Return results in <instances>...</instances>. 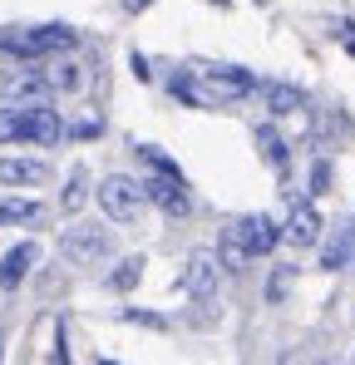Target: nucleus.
I'll return each instance as SVG.
<instances>
[{
	"instance_id": "f257e3e1",
	"label": "nucleus",
	"mask_w": 355,
	"mask_h": 365,
	"mask_svg": "<svg viewBox=\"0 0 355 365\" xmlns=\"http://www.w3.org/2000/svg\"><path fill=\"white\" fill-rule=\"evenodd\" d=\"M109 252H114V232L99 227V222H74V227H64V237H59V257H64L69 267H94V262H104Z\"/></svg>"
},
{
	"instance_id": "f03ea898",
	"label": "nucleus",
	"mask_w": 355,
	"mask_h": 365,
	"mask_svg": "<svg viewBox=\"0 0 355 365\" xmlns=\"http://www.w3.org/2000/svg\"><path fill=\"white\" fill-rule=\"evenodd\" d=\"M74 30L69 25H40V30H20V35H0V50H15L25 60H45V55H59V50H74Z\"/></svg>"
},
{
	"instance_id": "7ed1b4c3",
	"label": "nucleus",
	"mask_w": 355,
	"mask_h": 365,
	"mask_svg": "<svg viewBox=\"0 0 355 365\" xmlns=\"http://www.w3.org/2000/svg\"><path fill=\"white\" fill-rule=\"evenodd\" d=\"M143 182L123 178V173H109V178L99 182V207H104V217L109 222H133L138 212H143Z\"/></svg>"
},
{
	"instance_id": "20e7f679",
	"label": "nucleus",
	"mask_w": 355,
	"mask_h": 365,
	"mask_svg": "<svg viewBox=\"0 0 355 365\" xmlns=\"http://www.w3.org/2000/svg\"><path fill=\"white\" fill-rule=\"evenodd\" d=\"M222 272H227V267H222L217 252H192V257H187V272H182V292L197 297V302H207V297L217 292Z\"/></svg>"
},
{
	"instance_id": "39448f33",
	"label": "nucleus",
	"mask_w": 355,
	"mask_h": 365,
	"mask_svg": "<svg viewBox=\"0 0 355 365\" xmlns=\"http://www.w3.org/2000/svg\"><path fill=\"white\" fill-rule=\"evenodd\" d=\"M143 197H148V202H158L168 217H182V212H187V182L173 178V173L148 168V178H143Z\"/></svg>"
},
{
	"instance_id": "423d86ee",
	"label": "nucleus",
	"mask_w": 355,
	"mask_h": 365,
	"mask_svg": "<svg viewBox=\"0 0 355 365\" xmlns=\"http://www.w3.org/2000/svg\"><path fill=\"white\" fill-rule=\"evenodd\" d=\"M237 232H242V247H247V257H267L272 247L282 242V222H277V217H267V212H252V217H242V222H237Z\"/></svg>"
},
{
	"instance_id": "0eeeda50",
	"label": "nucleus",
	"mask_w": 355,
	"mask_h": 365,
	"mask_svg": "<svg viewBox=\"0 0 355 365\" xmlns=\"http://www.w3.org/2000/svg\"><path fill=\"white\" fill-rule=\"evenodd\" d=\"M282 237H287L292 247H316V242H321V212H316L306 197H296V202H292V217H287Z\"/></svg>"
},
{
	"instance_id": "6e6552de",
	"label": "nucleus",
	"mask_w": 355,
	"mask_h": 365,
	"mask_svg": "<svg viewBox=\"0 0 355 365\" xmlns=\"http://www.w3.org/2000/svg\"><path fill=\"white\" fill-rule=\"evenodd\" d=\"M5 99H15V104H50V79H45V69H20V74H10L5 84Z\"/></svg>"
},
{
	"instance_id": "1a4fd4ad",
	"label": "nucleus",
	"mask_w": 355,
	"mask_h": 365,
	"mask_svg": "<svg viewBox=\"0 0 355 365\" xmlns=\"http://www.w3.org/2000/svg\"><path fill=\"white\" fill-rule=\"evenodd\" d=\"M35 262H40V247L35 242H15L5 257H0V292H15V287L35 272Z\"/></svg>"
},
{
	"instance_id": "9d476101",
	"label": "nucleus",
	"mask_w": 355,
	"mask_h": 365,
	"mask_svg": "<svg viewBox=\"0 0 355 365\" xmlns=\"http://www.w3.org/2000/svg\"><path fill=\"white\" fill-rule=\"evenodd\" d=\"M64 138V119L50 104H25V143H59Z\"/></svg>"
},
{
	"instance_id": "9b49d317",
	"label": "nucleus",
	"mask_w": 355,
	"mask_h": 365,
	"mask_svg": "<svg viewBox=\"0 0 355 365\" xmlns=\"http://www.w3.org/2000/svg\"><path fill=\"white\" fill-rule=\"evenodd\" d=\"M247 94H257V79L247 74V69H207V99H247Z\"/></svg>"
},
{
	"instance_id": "f8f14e48",
	"label": "nucleus",
	"mask_w": 355,
	"mask_h": 365,
	"mask_svg": "<svg viewBox=\"0 0 355 365\" xmlns=\"http://www.w3.org/2000/svg\"><path fill=\"white\" fill-rule=\"evenodd\" d=\"M50 178H55V173H50V163H40V158H0V182H5V187H45Z\"/></svg>"
},
{
	"instance_id": "ddd939ff",
	"label": "nucleus",
	"mask_w": 355,
	"mask_h": 365,
	"mask_svg": "<svg viewBox=\"0 0 355 365\" xmlns=\"http://www.w3.org/2000/svg\"><path fill=\"white\" fill-rule=\"evenodd\" d=\"M351 257H355V217H346V222H336L331 237L321 242V267H326V272H341Z\"/></svg>"
},
{
	"instance_id": "4468645a",
	"label": "nucleus",
	"mask_w": 355,
	"mask_h": 365,
	"mask_svg": "<svg viewBox=\"0 0 355 365\" xmlns=\"http://www.w3.org/2000/svg\"><path fill=\"white\" fill-rule=\"evenodd\" d=\"M257 94L267 99V109H272V114H301V109H306V94H301L296 84H282V79L257 84Z\"/></svg>"
},
{
	"instance_id": "2eb2a0df",
	"label": "nucleus",
	"mask_w": 355,
	"mask_h": 365,
	"mask_svg": "<svg viewBox=\"0 0 355 365\" xmlns=\"http://www.w3.org/2000/svg\"><path fill=\"white\" fill-rule=\"evenodd\" d=\"M40 202L35 197H0V227H15V222H40Z\"/></svg>"
},
{
	"instance_id": "dca6fc26",
	"label": "nucleus",
	"mask_w": 355,
	"mask_h": 365,
	"mask_svg": "<svg viewBox=\"0 0 355 365\" xmlns=\"http://www.w3.org/2000/svg\"><path fill=\"white\" fill-rule=\"evenodd\" d=\"M45 79H50L55 94H74V89L84 84V74H79V64H74V60H50V64H45Z\"/></svg>"
},
{
	"instance_id": "f3484780",
	"label": "nucleus",
	"mask_w": 355,
	"mask_h": 365,
	"mask_svg": "<svg viewBox=\"0 0 355 365\" xmlns=\"http://www.w3.org/2000/svg\"><path fill=\"white\" fill-rule=\"evenodd\" d=\"M257 148H262V158H267L277 173H287V138H282L272 123H262V128H257Z\"/></svg>"
},
{
	"instance_id": "a211bd4d",
	"label": "nucleus",
	"mask_w": 355,
	"mask_h": 365,
	"mask_svg": "<svg viewBox=\"0 0 355 365\" xmlns=\"http://www.w3.org/2000/svg\"><path fill=\"white\" fill-rule=\"evenodd\" d=\"M0 143H25V104L0 109Z\"/></svg>"
},
{
	"instance_id": "6ab92c4d",
	"label": "nucleus",
	"mask_w": 355,
	"mask_h": 365,
	"mask_svg": "<svg viewBox=\"0 0 355 365\" xmlns=\"http://www.w3.org/2000/svg\"><path fill=\"white\" fill-rule=\"evenodd\" d=\"M138 277H143V257H123L114 267V277H109V287H114V292H133Z\"/></svg>"
},
{
	"instance_id": "aec40b11",
	"label": "nucleus",
	"mask_w": 355,
	"mask_h": 365,
	"mask_svg": "<svg viewBox=\"0 0 355 365\" xmlns=\"http://www.w3.org/2000/svg\"><path fill=\"white\" fill-rule=\"evenodd\" d=\"M217 257H222V267L227 272H237L242 262H247V247H242V232H237V222L222 232V247H217Z\"/></svg>"
},
{
	"instance_id": "412c9836",
	"label": "nucleus",
	"mask_w": 355,
	"mask_h": 365,
	"mask_svg": "<svg viewBox=\"0 0 355 365\" xmlns=\"http://www.w3.org/2000/svg\"><path fill=\"white\" fill-rule=\"evenodd\" d=\"M138 158H143L148 168H158V173H173V178H182V168H178L163 148H153V143H138Z\"/></svg>"
},
{
	"instance_id": "4be33fe9",
	"label": "nucleus",
	"mask_w": 355,
	"mask_h": 365,
	"mask_svg": "<svg viewBox=\"0 0 355 365\" xmlns=\"http://www.w3.org/2000/svg\"><path fill=\"white\" fill-rule=\"evenodd\" d=\"M84 197H89V192H84V168H74V178H69L64 192H59V202H64V212H79V207H84Z\"/></svg>"
},
{
	"instance_id": "5701e85b",
	"label": "nucleus",
	"mask_w": 355,
	"mask_h": 365,
	"mask_svg": "<svg viewBox=\"0 0 355 365\" xmlns=\"http://www.w3.org/2000/svg\"><path fill=\"white\" fill-rule=\"evenodd\" d=\"M292 267H277V277H272V282H267V302H282V297H287V292H292Z\"/></svg>"
},
{
	"instance_id": "b1692460",
	"label": "nucleus",
	"mask_w": 355,
	"mask_h": 365,
	"mask_svg": "<svg viewBox=\"0 0 355 365\" xmlns=\"http://www.w3.org/2000/svg\"><path fill=\"white\" fill-rule=\"evenodd\" d=\"M306 192H331V163L326 158H316V168H311V187Z\"/></svg>"
},
{
	"instance_id": "393cba45",
	"label": "nucleus",
	"mask_w": 355,
	"mask_h": 365,
	"mask_svg": "<svg viewBox=\"0 0 355 365\" xmlns=\"http://www.w3.org/2000/svg\"><path fill=\"white\" fill-rule=\"evenodd\" d=\"M173 94L182 99V104H202V99H197V89H192V79H173Z\"/></svg>"
},
{
	"instance_id": "a878e982",
	"label": "nucleus",
	"mask_w": 355,
	"mask_h": 365,
	"mask_svg": "<svg viewBox=\"0 0 355 365\" xmlns=\"http://www.w3.org/2000/svg\"><path fill=\"white\" fill-rule=\"evenodd\" d=\"M69 133H74V138H94V133H99V123H74Z\"/></svg>"
},
{
	"instance_id": "bb28decb",
	"label": "nucleus",
	"mask_w": 355,
	"mask_h": 365,
	"mask_svg": "<svg viewBox=\"0 0 355 365\" xmlns=\"http://www.w3.org/2000/svg\"><path fill=\"white\" fill-rule=\"evenodd\" d=\"M123 5H128V10L138 15V10H143V5H153V0H123Z\"/></svg>"
},
{
	"instance_id": "cd10ccee",
	"label": "nucleus",
	"mask_w": 355,
	"mask_h": 365,
	"mask_svg": "<svg viewBox=\"0 0 355 365\" xmlns=\"http://www.w3.org/2000/svg\"><path fill=\"white\" fill-rule=\"evenodd\" d=\"M212 5H222V0H212Z\"/></svg>"
}]
</instances>
